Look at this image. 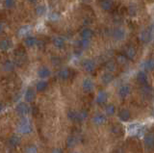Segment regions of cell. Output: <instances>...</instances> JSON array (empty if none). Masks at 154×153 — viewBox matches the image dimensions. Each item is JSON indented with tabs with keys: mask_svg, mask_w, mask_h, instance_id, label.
<instances>
[{
	"mask_svg": "<svg viewBox=\"0 0 154 153\" xmlns=\"http://www.w3.org/2000/svg\"><path fill=\"white\" fill-rule=\"evenodd\" d=\"M87 117H88V114L85 110H82L80 111V112H76V111H73V110H71L68 111V117L69 120L71 121H75V122H82L84 121Z\"/></svg>",
	"mask_w": 154,
	"mask_h": 153,
	"instance_id": "6da1fadb",
	"label": "cell"
},
{
	"mask_svg": "<svg viewBox=\"0 0 154 153\" xmlns=\"http://www.w3.org/2000/svg\"><path fill=\"white\" fill-rule=\"evenodd\" d=\"M32 131V126L26 119L22 120L19 125V132L21 134H29Z\"/></svg>",
	"mask_w": 154,
	"mask_h": 153,
	"instance_id": "7a4b0ae2",
	"label": "cell"
},
{
	"mask_svg": "<svg viewBox=\"0 0 154 153\" xmlns=\"http://www.w3.org/2000/svg\"><path fill=\"white\" fill-rule=\"evenodd\" d=\"M143 144H145V147L148 151H152L154 149V134L153 133L146 134L145 140H143Z\"/></svg>",
	"mask_w": 154,
	"mask_h": 153,
	"instance_id": "3957f363",
	"label": "cell"
},
{
	"mask_svg": "<svg viewBox=\"0 0 154 153\" xmlns=\"http://www.w3.org/2000/svg\"><path fill=\"white\" fill-rule=\"evenodd\" d=\"M82 88H83V91L85 93H91L94 88L93 82L91 79H85L83 81Z\"/></svg>",
	"mask_w": 154,
	"mask_h": 153,
	"instance_id": "277c9868",
	"label": "cell"
},
{
	"mask_svg": "<svg viewBox=\"0 0 154 153\" xmlns=\"http://www.w3.org/2000/svg\"><path fill=\"white\" fill-rule=\"evenodd\" d=\"M105 121H106V117H105V115L101 113H97L93 117V122L96 125L103 124L105 123Z\"/></svg>",
	"mask_w": 154,
	"mask_h": 153,
	"instance_id": "5b68a950",
	"label": "cell"
},
{
	"mask_svg": "<svg viewBox=\"0 0 154 153\" xmlns=\"http://www.w3.org/2000/svg\"><path fill=\"white\" fill-rule=\"evenodd\" d=\"M130 112L127 109H121L120 112H118V119L121 121H127L130 120Z\"/></svg>",
	"mask_w": 154,
	"mask_h": 153,
	"instance_id": "8992f818",
	"label": "cell"
},
{
	"mask_svg": "<svg viewBox=\"0 0 154 153\" xmlns=\"http://www.w3.org/2000/svg\"><path fill=\"white\" fill-rule=\"evenodd\" d=\"M30 108L25 103H20L16 106V112L19 115H27L29 113Z\"/></svg>",
	"mask_w": 154,
	"mask_h": 153,
	"instance_id": "52a82bcc",
	"label": "cell"
},
{
	"mask_svg": "<svg viewBox=\"0 0 154 153\" xmlns=\"http://www.w3.org/2000/svg\"><path fill=\"white\" fill-rule=\"evenodd\" d=\"M83 68L86 71L88 72H93L96 68V65L92 60H85L83 62Z\"/></svg>",
	"mask_w": 154,
	"mask_h": 153,
	"instance_id": "ba28073f",
	"label": "cell"
},
{
	"mask_svg": "<svg viewBox=\"0 0 154 153\" xmlns=\"http://www.w3.org/2000/svg\"><path fill=\"white\" fill-rule=\"evenodd\" d=\"M99 4L104 11H110V10H112V8H113L114 3L112 0H100Z\"/></svg>",
	"mask_w": 154,
	"mask_h": 153,
	"instance_id": "9c48e42d",
	"label": "cell"
},
{
	"mask_svg": "<svg viewBox=\"0 0 154 153\" xmlns=\"http://www.w3.org/2000/svg\"><path fill=\"white\" fill-rule=\"evenodd\" d=\"M130 93V87L128 85H123L121 86L120 90H118V95H120L121 98H125Z\"/></svg>",
	"mask_w": 154,
	"mask_h": 153,
	"instance_id": "30bf717a",
	"label": "cell"
},
{
	"mask_svg": "<svg viewBox=\"0 0 154 153\" xmlns=\"http://www.w3.org/2000/svg\"><path fill=\"white\" fill-rule=\"evenodd\" d=\"M107 93L105 92H99L98 95H97V97H96V102L99 104V105H102V104H104L105 102L107 101Z\"/></svg>",
	"mask_w": 154,
	"mask_h": 153,
	"instance_id": "8fae6325",
	"label": "cell"
},
{
	"mask_svg": "<svg viewBox=\"0 0 154 153\" xmlns=\"http://www.w3.org/2000/svg\"><path fill=\"white\" fill-rule=\"evenodd\" d=\"M114 79V76L112 73H110V72H106V73H104L102 75V77H101V81H102L103 84L107 85L109 84V83H111L112 81H113Z\"/></svg>",
	"mask_w": 154,
	"mask_h": 153,
	"instance_id": "7c38bea8",
	"label": "cell"
},
{
	"mask_svg": "<svg viewBox=\"0 0 154 153\" xmlns=\"http://www.w3.org/2000/svg\"><path fill=\"white\" fill-rule=\"evenodd\" d=\"M137 80L140 84L142 85H145L146 84V81H148V77H146V74L145 72L143 71H140L138 75H137Z\"/></svg>",
	"mask_w": 154,
	"mask_h": 153,
	"instance_id": "4fadbf2b",
	"label": "cell"
},
{
	"mask_svg": "<svg viewBox=\"0 0 154 153\" xmlns=\"http://www.w3.org/2000/svg\"><path fill=\"white\" fill-rule=\"evenodd\" d=\"M49 75H50V70L47 68L43 67L40 68V70H38V76L41 78H46Z\"/></svg>",
	"mask_w": 154,
	"mask_h": 153,
	"instance_id": "5bb4252c",
	"label": "cell"
},
{
	"mask_svg": "<svg viewBox=\"0 0 154 153\" xmlns=\"http://www.w3.org/2000/svg\"><path fill=\"white\" fill-rule=\"evenodd\" d=\"M136 55V50L133 47H127L125 49V57L128 58L129 60H132Z\"/></svg>",
	"mask_w": 154,
	"mask_h": 153,
	"instance_id": "9a60e30c",
	"label": "cell"
},
{
	"mask_svg": "<svg viewBox=\"0 0 154 153\" xmlns=\"http://www.w3.org/2000/svg\"><path fill=\"white\" fill-rule=\"evenodd\" d=\"M35 98V92L32 89H28L27 92L25 93V100L27 102H31L33 101Z\"/></svg>",
	"mask_w": 154,
	"mask_h": 153,
	"instance_id": "2e32d148",
	"label": "cell"
},
{
	"mask_svg": "<svg viewBox=\"0 0 154 153\" xmlns=\"http://www.w3.org/2000/svg\"><path fill=\"white\" fill-rule=\"evenodd\" d=\"M69 76H71V71H69V69L68 68H64L62 69V70L59 72V77L62 80H66Z\"/></svg>",
	"mask_w": 154,
	"mask_h": 153,
	"instance_id": "e0dca14e",
	"label": "cell"
},
{
	"mask_svg": "<svg viewBox=\"0 0 154 153\" xmlns=\"http://www.w3.org/2000/svg\"><path fill=\"white\" fill-rule=\"evenodd\" d=\"M93 31H91L90 29H84L81 32V37L84 40H90L93 37Z\"/></svg>",
	"mask_w": 154,
	"mask_h": 153,
	"instance_id": "ac0fdd59",
	"label": "cell"
},
{
	"mask_svg": "<svg viewBox=\"0 0 154 153\" xmlns=\"http://www.w3.org/2000/svg\"><path fill=\"white\" fill-rule=\"evenodd\" d=\"M19 142H20V139L17 136H12L9 139V144L11 147H16V145H19Z\"/></svg>",
	"mask_w": 154,
	"mask_h": 153,
	"instance_id": "d6986e66",
	"label": "cell"
},
{
	"mask_svg": "<svg viewBox=\"0 0 154 153\" xmlns=\"http://www.w3.org/2000/svg\"><path fill=\"white\" fill-rule=\"evenodd\" d=\"M145 68L146 69V70H148V71L153 70V69H154V59H149V60H148L145 62Z\"/></svg>",
	"mask_w": 154,
	"mask_h": 153,
	"instance_id": "ffe728a7",
	"label": "cell"
},
{
	"mask_svg": "<svg viewBox=\"0 0 154 153\" xmlns=\"http://www.w3.org/2000/svg\"><path fill=\"white\" fill-rule=\"evenodd\" d=\"M105 113L107 115H109V116H113L116 113V107L113 104H109V105H107L106 108H105Z\"/></svg>",
	"mask_w": 154,
	"mask_h": 153,
	"instance_id": "44dd1931",
	"label": "cell"
},
{
	"mask_svg": "<svg viewBox=\"0 0 154 153\" xmlns=\"http://www.w3.org/2000/svg\"><path fill=\"white\" fill-rule=\"evenodd\" d=\"M76 142L77 140L74 136H69L66 140V145H68V147H73L76 144Z\"/></svg>",
	"mask_w": 154,
	"mask_h": 153,
	"instance_id": "7402d4cb",
	"label": "cell"
},
{
	"mask_svg": "<svg viewBox=\"0 0 154 153\" xmlns=\"http://www.w3.org/2000/svg\"><path fill=\"white\" fill-rule=\"evenodd\" d=\"M47 88V83L45 81H40L37 84V90L38 92H43Z\"/></svg>",
	"mask_w": 154,
	"mask_h": 153,
	"instance_id": "603a6c76",
	"label": "cell"
},
{
	"mask_svg": "<svg viewBox=\"0 0 154 153\" xmlns=\"http://www.w3.org/2000/svg\"><path fill=\"white\" fill-rule=\"evenodd\" d=\"M54 43L57 47H63L65 46V41H64V40H62V39H56L55 41H54Z\"/></svg>",
	"mask_w": 154,
	"mask_h": 153,
	"instance_id": "cb8c5ba5",
	"label": "cell"
},
{
	"mask_svg": "<svg viewBox=\"0 0 154 153\" xmlns=\"http://www.w3.org/2000/svg\"><path fill=\"white\" fill-rule=\"evenodd\" d=\"M26 153H37V148L35 145H29L26 148Z\"/></svg>",
	"mask_w": 154,
	"mask_h": 153,
	"instance_id": "d4e9b609",
	"label": "cell"
},
{
	"mask_svg": "<svg viewBox=\"0 0 154 153\" xmlns=\"http://www.w3.org/2000/svg\"><path fill=\"white\" fill-rule=\"evenodd\" d=\"M80 46H81L82 48H86L87 46H89V40H82L81 41H80Z\"/></svg>",
	"mask_w": 154,
	"mask_h": 153,
	"instance_id": "484cf974",
	"label": "cell"
},
{
	"mask_svg": "<svg viewBox=\"0 0 154 153\" xmlns=\"http://www.w3.org/2000/svg\"><path fill=\"white\" fill-rule=\"evenodd\" d=\"M112 131L114 132L115 134H120V132H121V128H120V126H113V128H112Z\"/></svg>",
	"mask_w": 154,
	"mask_h": 153,
	"instance_id": "4316f807",
	"label": "cell"
},
{
	"mask_svg": "<svg viewBox=\"0 0 154 153\" xmlns=\"http://www.w3.org/2000/svg\"><path fill=\"white\" fill-rule=\"evenodd\" d=\"M115 37L116 38H122L123 37V32L121 30H116V33H115Z\"/></svg>",
	"mask_w": 154,
	"mask_h": 153,
	"instance_id": "83f0119b",
	"label": "cell"
},
{
	"mask_svg": "<svg viewBox=\"0 0 154 153\" xmlns=\"http://www.w3.org/2000/svg\"><path fill=\"white\" fill-rule=\"evenodd\" d=\"M51 153H63V151H62V149H60V148H55V149L52 150Z\"/></svg>",
	"mask_w": 154,
	"mask_h": 153,
	"instance_id": "f1b7e54d",
	"label": "cell"
},
{
	"mask_svg": "<svg viewBox=\"0 0 154 153\" xmlns=\"http://www.w3.org/2000/svg\"><path fill=\"white\" fill-rule=\"evenodd\" d=\"M2 109H3V107H2L1 104H0V112H1V111H2Z\"/></svg>",
	"mask_w": 154,
	"mask_h": 153,
	"instance_id": "f546056e",
	"label": "cell"
},
{
	"mask_svg": "<svg viewBox=\"0 0 154 153\" xmlns=\"http://www.w3.org/2000/svg\"><path fill=\"white\" fill-rule=\"evenodd\" d=\"M114 153H120V152H118V151H117V152H114Z\"/></svg>",
	"mask_w": 154,
	"mask_h": 153,
	"instance_id": "4dcf8cb0",
	"label": "cell"
},
{
	"mask_svg": "<svg viewBox=\"0 0 154 153\" xmlns=\"http://www.w3.org/2000/svg\"><path fill=\"white\" fill-rule=\"evenodd\" d=\"M72 153H79V152H72Z\"/></svg>",
	"mask_w": 154,
	"mask_h": 153,
	"instance_id": "1f68e13d",
	"label": "cell"
}]
</instances>
